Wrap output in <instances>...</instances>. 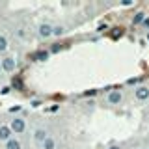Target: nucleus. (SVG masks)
<instances>
[{
  "label": "nucleus",
  "mask_w": 149,
  "mask_h": 149,
  "mask_svg": "<svg viewBox=\"0 0 149 149\" xmlns=\"http://www.w3.org/2000/svg\"><path fill=\"white\" fill-rule=\"evenodd\" d=\"M9 129L13 130V134H24L26 132V121L17 116V118H13L9 121Z\"/></svg>",
  "instance_id": "1"
},
{
  "label": "nucleus",
  "mask_w": 149,
  "mask_h": 149,
  "mask_svg": "<svg viewBox=\"0 0 149 149\" xmlns=\"http://www.w3.org/2000/svg\"><path fill=\"white\" fill-rule=\"evenodd\" d=\"M0 65H2L4 73H13L15 67H17V60L13 58V56H4V58L0 60Z\"/></svg>",
  "instance_id": "2"
},
{
  "label": "nucleus",
  "mask_w": 149,
  "mask_h": 149,
  "mask_svg": "<svg viewBox=\"0 0 149 149\" xmlns=\"http://www.w3.org/2000/svg\"><path fill=\"white\" fill-rule=\"evenodd\" d=\"M52 34H54V26L49 24V22H41V24L37 26V36H39L41 39H49Z\"/></svg>",
  "instance_id": "3"
},
{
  "label": "nucleus",
  "mask_w": 149,
  "mask_h": 149,
  "mask_svg": "<svg viewBox=\"0 0 149 149\" xmlns=\"http://www.w3.org/2000/svg\"><path fill=\"white\" fill-rule=\"evenodd\" d=\"M121 101H123V93H121L119 90H110L108 95H106V104L116 106V104H119Z\"/></svg>",
  "instance_id": "4"
},
{
  "label": "nucleus",
  "mask_w": 149,
  "mask_h": 149,
  "mask_svg": "<svg viewBox=\"0 0 149 149\" xmlns=\"http://www.w3.org/2000/svg\"><path fill=\"white\" fill-rule=\"evenodd\" d=\"M32 138H34V142H37V143H43L45 140L49 138V130L43 129V127H37V129H34V132H32Z\"/></svg>",
  "instance_id": "5"
},
{
  "label": "nucleus",
  "mask_w": 149,
  "mask_h": 149,
  "mask_svg": "<svg viewBox=\"0 0 149 149\" xmlns=\"http://www.w3.org/2000/svg\"><path fill=\"white\" fill-rule=\"evenodd\" d=\"M13 138V130L9 129V125H0V142H9Z\"/></svg>",
  "instance_id": "6"
},
{
  "label": "nucleus",
  "mask_w": 149,
  "mask_h": 149,
  "mask_svg": "<svg viewBox=\"0 0 149 149\" xmlns=\"http://www.w3.org/2000/svg\"><path fill=\"white\" fill-rule=\"evenodd\" d=\"M134 97H136L138 101H147L149 99V88L147 86H138L136 90H134Z\"/></svg>",
  "instance_id": "7"
},
{
  "label": "nucleus",
  "mask_w": 149,
  "mask_h": 149,
  "mask_svg": "<svg viewBox=\"0 0 149 149\" xmlns=\"http://www.w3.org/2000/svg\"><path fill=\"white\" fill-rule=\"evenodd\" d=\"M50 56V50H36L34 54H32V58L36 60V62H47Z\"/></svg>",
  "instance_id": "8"
},
{
  "label": "nucleus",
  "mask_w": 149,
  "mask_h": 149,
  "mask_svg": "<svg viewBox=\"0 0 149 149\" xmlns=\"http://www.w3.org/2000/svg\"><path fill=\"white\" fill-rule=\"evenodd\" d=\"M4 149H22V143H21V140H19V138L13 136L9 142L4 143Z\"/></svg>",
  "instance_id": "9"
},
{
  "label": "nucleus",
  "mask_w": 149,
  "mask_h": 149,
  "mask_svg": "<svg viewBox=\"0 0 149 149\" xmlns=\"http://www.w3.org/2000/svg\"><path fill=\"white\" fill-rule=\"evenodd\" d=\"M8 49H9V39L4 34H0V54L8 52Z\"/></svg>",
  "instance_id": "10"
},
{
  "label": "nucleus",
  "mask_w": 149,
  "mask_h": 149,
  "mask_svg": "<svg viewBox=\"0 0 149 149\" xmlns=\"http://www.w3.org/2000/svg\"><path fill=\"white\" fill-rule=\"evenodd\" d=\"M41 149H56V140L52 136H49L43 143H41Z\"/></svg>",
  "instance_id": "11"
},
{
  "label": "nucleus",
  "mask_w": 149,
  "mask_h": 149,
  "mask_svg": "<svg viewBox=\"0 0 149 149\" xmlns=\"http://www.w3.org/2000/svg\"><path fill=\"white\" fill-rule=\"evenodd\" d=\"M146 13H143V11H138L136 13V15H134L132 17V24H143V21H146Z\"/></svg>",
  "instance_id": "12"
},
{
  "label": "nucleus",
  "mask_w": 149,
  "mask_h": 149,
  "mask_svg": "<svg viewBox=\"0 0 149 149\" xmlns=\"http://www.w3.org/2000/svg\"><path fill=\"white\" fill-rule=\"evenodd\" d=\"M65 32H67V28H65L63 24H58V26H54V37H62V36H65Z\"/></svg>",
  "instance_id": "13"
},
{
  "label": "nucleus",
  "mask_w": 149,
  "mask_h": 149,
  "mask_svg": "<svg viewBox=\"0 0 149 149\" xmlns=\"http://www.w3.org/2000/svg\"><path fill=\"white\" fill-rule=\"evenodd\" d=\"M11 90H13L11 86H2V90H0V95H8V93L11 91Z\"/></svg>",
  "instance_id": "14"
},
{
  "label": "nucleus",
  "mask_w": 149,
  "mask_h": 149,
  "mask_svg": "<svg viewBox=\"0 0 149 149\" xmlns=\"http://www.w3.org/2000/svg\"><path fill=\"white\" fill-rule=\"evenodd\" d=\"M13 86L15 88H19V90H22V88H24V84H22V80H19V78H15V80H13ZM11 86V88H13Z\"/></svg>",
  "instance_id": "15"
},
{
  "label": "nucleus",
  "mask_w": 149,
  "mask_h": 149,
  "mask_svg": "<svg viewBox=\"0 0 149 149\" xmlns=\"http://www.w3.org/2000/svg\"><path fill=\"white\" fill-rule=\"evenodd\" d=\"M60 50H62V45L60 43H54L52 47H50V52H60Z\"/></svg>",
  "instance_id": "16"
},
{
  "label": "nucleus",
  "mask_w": 149,
  "mask_h": 149,
  "mask_svg": "<svg viewBox=\"0 0 149 149\" xmlns=\"http://www.w3.org/2000/svg\"><path fill=\"white\" fill-rule=\"evenodd\" d=\"M132 0H121V6H123V8H129V6H132Z\"/></svg>",
  "instance_id": "17"
},
{
  "label": "nucleus",
  "mask_w": 149,
  "mask_h": 149,
  "mask_svg": "<svg viewBox=\"0 0 149 149\" xmlns=\"http://www.w3.org/2000/svg\"><path fill=\"white\" fill-rule=\"evenodd\" d=\"M30 104L34 106V108H37V106H41V101H39V99H32V101H30Z\"/></svg>",
  "instance_id": "18"
},
{
  "label": "nucleus",
  "mask_w": 149,
  "mask_h": 149,
  "mask_svg": "<svg viewBox=\"0 0 149 149\" xmlns=\"http://www.w3.org/2000/svg\"><path fill=\"white\" fill-rule=\"evenodd\" d=\"M84 95H86V97H91V95H97V90H93V91H86V93H84Z\"/></svg>",
  "instance_id": "19"
},
{
  "label": "nucleus",
  "mask_w": 149,
  "mask_h": 149,
  "mask_svg": "<svg viewBox=\"0 0 149 149\" xmlns=\"http://www.w3.org/2000/svg\"><path fill=\"white\" fill-rule=\"evenodd\" d=\"M119 34H121L119 28H116V32H112V36H114V37H119Z\"/></svg>",
  "instance_id": "20"
},
{
  "label": "nucleus",
  "mask_w": 149,
  "mask_h": 149,
  "mask_svg": "<svg viewBox=\"0 0 149 149\" xmlns=\"http://www.w3.org/2000/svg\"><path fill=\"white\" fill-rule=\"evenodd\" d=\"M143 26H146V28H149V19H146V21H143Z\"/></svg>",
  "instance_id": "21"
},
{
  "label": "nucleus",
  "mask_w": 149,
  "mask_h": 149,
  "mask_svg": "<svg viewBox=\"0 0 149 149\" xmlns=\"http://www.w3.org/2000/svg\"><path fill=\"white\" fill-rule=\"evenodd\" d=\"M108 149H121V147H119V146H110Z\"/></svg>",
  "instance_id": "22"
},
{
  "label": "nucleus",
  "mask_w": 149,
  "mask_h": 149,
  "mask_svg": "<svg viewBox=\"0 0 149 149\" xmlns=\"http://www.w3.org/2000/svg\"><path fill=\"white\" fill-rule=\"evenodd\" d=\"M146 39H147V43H149V32H147V36H146Z\"/></svg>",
  "instance_id": "23"
},
{
  "label": "nucleus",
  "mask_w": 149,
  "mask_h": 149,
  "mask_svg": "<svg viewBox=\"0 0 149 149\" xmlns=\"http://www.w3.org/2000/svg\"><path fill=\"white\" fill-rule=\"evenodd\" d=\"M0 74H2V65H0Z\"/></svg>",
  "instance_id": "24"
}]
</instances>
